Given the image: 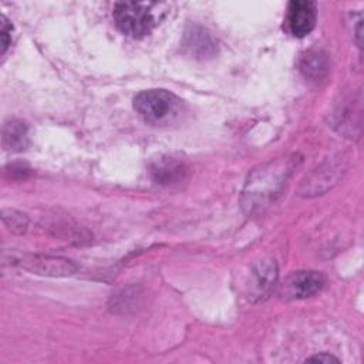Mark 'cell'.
Instances as JSON below:
<instances>
[{
  "instance_id": "1",
  "label": "cell",
  "mask_w": 364,
  "mask_h": 364,
  "mask_svg": "<svg viewBox=\"0 0 364 364\" xmlns=\"http://www.w3.org/2000/svg\"><path fill=\"white\" fill-rule=\"evenodd\" d=\"M294 164L293 158H283L270 161L252 171L242 192L243 208L252 213L274 200L289 179Z\"/></svg>"
},
{
  "instance_id": "2",
  "label": "cell",
  "mask_w": 364,
  "mask_h": 364,
  "mask_svg": "<svg viewBox=\"0 0 364 364\" xmlns=\"http://www.w3.org/2000/svg\"><path fill=\"white\" fill-rule=\"evenodd\" d=\"M134 108L146 124L165 127L181 119L183 114V101L168 90L152 88L136 94L134 98Z\"/></svg>"
},
{
  "instance_id": "3",
  "label": "cell",
  "mask_w": 364,
  "mask_h": 364,
  "mask_svg": "<svg viewBox=\"0 0 364 364\" xmlns=\"http://www.w3.org/2000/svg\"><path fill=\"white\" fill-rule=\"evenodd\" d=\"M112 17L118 30L132 38L148 36L156 24L149 6L136 1L115 3Z\"/></svg>"
},
{
  "instance_id": "4",
  "label": "cell",
  "mask_w": 364,
  "mask_h": 364,
  "mask_svg": "<svg viewBox=\"0 0 364 364\" xmlns=\"http://www.w3.org/2000/svg\"><path fill=\"white\" fill-rule=\"evenodd\" d=\"M317 21V9L313 1L294 0L287 6L286 27L293 37L301 38L310 34Z\"/></svg>"
},
{
  "instance_id": "5",
  "label": "cell",
  "mask_w": 364,
  "mask_h": 364,
  "mask_svg": "<svg viewBox=\"0 0 364 364\" xmlns=\"http://www.w3.org/2000/svg\"><path fill=\"white\" fill-rule=\"evenodd\" d=\"M277 282V264L274 260H260L252 270L249 294L250 299L262 300L267 297Z\"/></svg>"
},
{
  "instance_id": "6",
  "label": "cell",
  "mask_w": 364,
  "mask_h": 364,
  "mask_svg": "<svg viewBox=\"0 0 364 364\" xmlns=\"http://www.w3.org/2000/svg\"><path fill=\"white\" fill-rule=\"evenodd\" d=\"M324 286V277L318 272H297L284 284V296L289 299H306L318 293Z\"/></svg>"
},
{
  "instance_id": "7",
  "label": "cell",
  "mask_w": 364,
  "mask_h": 364,
  "mask_svg": "<svg viewBox=\"0 0 364 364\" xmlns=\"http://www.w3.org/2000/svg\"><path fill=\"white\" fill-rule=\"evenodd\" d=\"M21 266L43 276H70L77 270L71 260L57 256H28L21 260Z\"/></svg>"
},
{
  "instance_id": "8",
  "label": "cell",
  "mask_w": 364,
  "mask_h": 364,
  "mask_svg": "<svg viewBox=\"0 0 364 364\" xmlns=\"http://www.w3.org/2000/svg\"><path fill=\"white\" fill-rule=\"evenodd\" d=\"M185 171L186 169L183 164L172 158H162L156 161L151 168L154 179L161 185H172L182 181Z\"/></svg>"
},
{
  "instance_id": "9",
  "label": "cell",
  "mask_w": 364,
  "mask_h": 364,
  "mask_svg": "<svg viewBox=\"0 0 364 364\" xmlns=\"http://www.w3.org/2000/svg\"><path fill=\"white\" fill-rule=\"evenodd\" d=\"M28 144L27 125L20 119H11L3 127V146L11 152H20L26 149Z\"/></svg>"
},
{
  "instance_id": "10",
  "label": "cell",
  "mask_w": 364,
  "mask_h": 364,
  "mask_svg": "<svg viewBox=\"0 0 364 364\" xmlns=\"http://www.w3.org/2000/svg\"><path fill=\"white\" fill-rule=\"evenodd\" d=\"M327 58L320 51H309L300 60L301 73L311 80H320L327 73Z\"/></svg>"
},
{
  "instance_id": "11",
  "label": "cell",
  "mask_w": 364,
  "mask_h": 364,
  "mask_svg": "<svg viewBox=\"0 0 364 364\" xmlns=\"http://www.w3.org/2000/svg\"><path fill=\"white\" fill-rule=\"evenodd\" d=\"M9 213H10V216H7V213L3 212V220H4V223H6L13 232H18V233L24 232L26 228H27V223H28L26 215L20 213V212H16V210H9Z\"/></svg>"
},
{
  "instance_id": "12",
  "label": "cell",
  "mask_w": 364,
  "mask_h": 364,
  "mask_svg": "<svg viewBox=\"0 0 364 364\" xmlns=\"http://www.w3.org/2000/svg\"><path fill=\"white\" fill-rule=\"evenodd\" d=\"M11 31L13 26L7 20L6 16H1V31H0V38H1V55L6 54L9 47L11 46Z\"/></svg>"
},
{
  "instance_id": "13",
  "label": "cell",
  "mask_w": 364,
  "mask_h": 364,
  "mask_svg": "<svg viewBox=\"0 0 364 364\" xmlns=\"http://www.w3.org/2000/svg\"><path fill=\"white\" fill-rule=\"evenodd\" d=\"M306 361H318V363H338V358L330 355V354H326V353H321V354H317V355H313V357H309Z\"/></svg>"
}]
</instances>
